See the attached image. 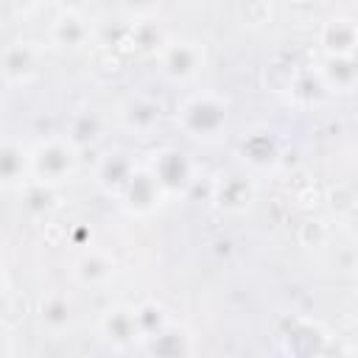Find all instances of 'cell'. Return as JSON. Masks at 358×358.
I'll return each mask as SVG.
<instances>
[{"mask_svg": "<svg viewBox=\"0 0 358 358\" xmlns=\"http://www.w3.org/2000/svg\"><path fill=\"white\" fill-rule=\"evenodd\" d=\"M50 36L56 45L62 48H81L87 39H90V25L81 14L76 11H64L53 20V28H50Z\"/></svg>", "mask_w": 358, "mask_h": 358, "instance_id": "ba28073f", "label": "cell"}, {"mask_svg": "<svg viewBox=\"0 0 358 358\" xmlns=\"http://www.w3.org/2000/svg\"><path fill=\"white\" fill-rule=\"evenodd\" d=\"M151 173H154V179L159 182L162 190H173V187H182V185L187 182L190 168H187V162H185V157H182L179 151L165 148V151L157 154Z\"/></svg>", "mask_w": 358, "mask_h": 358, "instance_id": "8992f818", "label": "cell"}, {"mask_svg": "<svg viewBox=\"0 0 358 358\" xmlns=\"http://www.w3.org/2000/svg\"><path fill=\"white\" fill-rule=\"evenodd\" d=\"M115 274V260L106 257L103 252H84L73 263V277L81 285H103Z\"/></svg>", "mask_w": 358, "mask_h": 358, "instance_id": "52a82bcc", "label": "cell"}, {"mask_svg": "<svg viewBox=\"0 0 358 358\" xmlns=\"http://www.w3.org/2000/svg\"><path fill=\"white\" fill-rule=\"evenodd\" d=\"M176 123L187 137H215L227 126V101L218 95H196L176 112Z\"/></svg>", "mask_w": 358, "mask_h": 358, "instance_id": "7a4b0ae2", "label": "cell"}, {"mask_svg": "<svg viewBox=\"0 0 358 358\" xmlns=\"http://www.w3.org/2000/svg\"><path fill=\"white\" fill-rule=\"evenodd\" d=\"M322 45L327 56H352L358 50V22L347 17H333L322 28Z\"/></svg>", "mask_w": 358, "mask_h": 358, "instance_id": "277c9868", "label": "cell"}, {"mask_svg": "<svg viewBox=\"0 0 358 358\" xmlns=\"http://www.w3.org/2000/svg\"><path fill=\"white\" fill-rule=\"evenodd\" d=\"M347 227L358 235V204H352V207H350V213H347Z\"/></svg>", "mask_w": 358, "mask_h": 358, "instance_id": "9a60e30c", "label": "cell"}, {"mask_svg": "<svg viewBox=\"0 0 358 358\" xmlns=\"http://www.w3.org/2000/svg\"><path fill=\"white\" fill-rule=\"evenodd\" d=\"M101 330L106 338L112 341H129L140 333V322H137V310L134 308H109L101 319Z\"/></svg>", "mask_w": 358, "mask_h": 358, "instance_id": "9c48e42d", "label": "cell"}, {"mask_svg": "<svg viewBox=\"0 0 358 358\" xmlns=\"http://www.w3.org/2000/svg\"><path fill=\"white\" fill-rule=\"evenodd\" d=\"M36 73V50L31 42H11L3 50V78L8 84H25Z\"/></svg>", "mask_w": 358, "mask_h": 358, "instance_id": "5b68a950", "label": "cell"}, {"mask_svg": "<svg viewBox=\"0 0 358 358\" xmlns=\"http://www.w3.org/2000/svg\"><path fill=\"white\" fill-rule=\"evenodd\" d=\"M123 123L131 129V131H137V134H148L154 126H157V120H159V106H154L151 101H145V98H131L126 106H123Z\"/></svg>", "mask_w": 358, "mask_h": 358, "instance_id": "8fae6325", "label": "cell"}, {"mask_svg": "<svg viewBox=\"0 0 358 358\" xmlns=\"http://www.w3.org/2000/svg\"><path fill=\"white\" fill-rule=\"evenodd\" d=\"M39 319H42V327H48L50 333H59L70 324L73 319V305L64 294H50L48 299H42V308H39Z\"/></svg>", "mask_w": 358, "mask_h": 358, "instance_id": "7c38bea8", "label": "cell"}, {"mask_svg": "<svg viewBox=\"0 0 358 358\" xmlns=\"http://www.w3.org/2000/svg\"><path fill=\"white\" fill-rule=\"evenodd\" d=\"M159 62L165 76H171L173 81H187L204 67V48L190 39H173L159 50Z\"/></svg>", "mask_w": 358, "mask_h": 358, "instance_id": "3957f363", "label": "cell"}, {"mask_svg": "<svg viewBox=\"0 0 358 358\" xmlns=\"http://www.w3.org/2000/svg\"><path fill=\"white\" fill-rule=\"evenodd\" d=\"M76 171V143L50 137L31 151V176L45 185H59Z\"/></svg>", "mask_w": 358, "mask_h": 358, "instance_id": "6da1fadb", "label": "cell"}, {"mask_svg": "<svg viewBox=\"0 0 358 358\" xmlns=\"http://www.w3.org/2000/svg\"><path fill=\"white\" fill-rule=\"evenodd\" d=\"M0 171H3V185L14 187L25 182V173H31V154H22V145L14 140H6L3 157H0Z\"/></svg>", "mask_w": 358, "mask_h": 358, "instance_id": "30bf717a", "label": "cell"}, {"mask_svg": "<svg viewBox=\"0 0 358 358\" xmlns=\"http://www.w3.org/2000/svg\"><path fill=\"white\" fill-rule=\"evenodd\" d=\"M76 145H81V143H92L95 137H98V117L92 115V112H81V115H76L73 117V123H70V134H67Z\"/></svg>", "mask_w": 358, "mask_h": 358, "instance_id": "4fadbf2b", "label": "cell"}, {"mask_svg": "<svg viewBox=\"0 0 358 358\" xmlns=\"http://www.w3.org/2000/svg\"><path fill=\"white\" fill-rule=\"evenodd\" d=\"M36 3L39 0H6V6L14 8V11H20V14H28L31 8H36Z\"/></svg>", "mask_w": 358, "mask_h": 358, "instance_id": "5bb4252c", "label": "cell"}]
</instances>
